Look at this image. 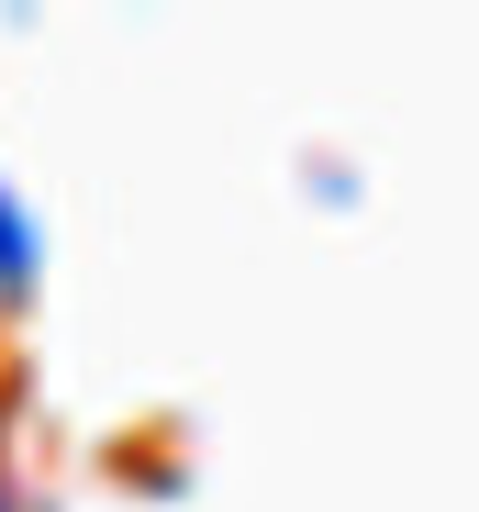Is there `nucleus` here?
Listing matches in <instances>:
<instances>
[{
  "instance_id": "nucleus-1",
  "label": "nucleus",
  "mask_w": 479,
  "mask_h": 512,
  "mask_svg": "<svg viewBox=\"0 0 479 512\" xmlns=\"http://www.w3.org/2000/svg\"><path fill=\"white\" fill-rule=\"evenodd\" d=\"M34 290V223L12 212V190H0V301H23Z\"/></svg>"
}]
</instances>
